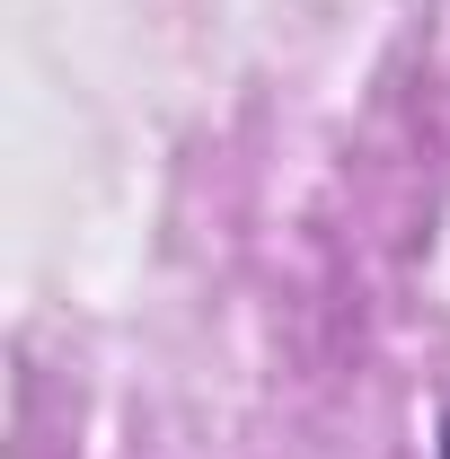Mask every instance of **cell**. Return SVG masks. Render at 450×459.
<instances>
[{"label": "cell", "instance_id": "obj_1", "mask_svg": "<svg viewBox=\"0 0 450 459\" xmlns=\"http://www.w3.org/2000/svg\"><path fill=\"white\" fill-rule=\"evenodd\" d=\"M442 459H450V415H442Z\"/></svg>", "mask_w": 450, "mask_h": 459}]
</instances>
